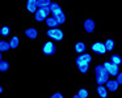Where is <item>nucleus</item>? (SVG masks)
<instances>
[{"mask_svg":"<svg viewBox=\"0 0 122 98\" xmlns=\"http://www.w3.org/2000/svg\"><path fill=\"white\" fill-rule=\"evenodd\" d=\"M91 61H92L91 55H88V54H80L76 58V65H77V68L79 67H85V65L88 67L91 64Z\"/></svg>","mask_w":122,"mask_h":98,"instance_id":"obj_2","label":"nucleus"},{"mask_svg":"<svg viewBox=\"0 0 122 98\" xmlns=\"http://www.w3.org/2000/svg\"><path fill=\"white\" fill-rule=\"evenodd\" d=\"M38 5H37V0H28L26 1V9L28 12H30V13H34L38 11Z\"/></svg>","mask_w":122,"mask_h":98,"instance_id":"obj_6","label":"nucleus"},{"mask_svg":"<svg viewBox=\"0 0 122 98\" xmlns=\"http://www.w3.org/2000/svg\"><path fill=\"white\" fill-rule=\"evenodd\" d=\"M74 98H81V97H80L79 94H75V95H74Z\"/></svg>","mask_w":122,"mask_h":98,"instance_id":"obj_28","label":"nucleus"},{"mask_svg":"<svg viewBox=\"0 0 122 98\" xmlns=\"http://www.w3.org/2000/svg\"><path fill=\"white\" fill-rule=\"evenodd\" d=\"M110 61H112V63H114V64H117V65H119V64L122 63V59H121V56H119V55H113L110 58Z\"/></svg>","mask_w":122,"mask_h":98,"instance_id":"obj_21","label":"nucleus"},{"mask_svg":"<svg viewBox=\"0 0 122 98\" xmlns=\"http://www.w3.org/2000/svg\"><path fill=\"white\" fill-rule=\"evenodd\" d=\"M97 93L101 98H106L108 97V92H106V88L104 85H98L97 86Z\"/></svg>","mask_w":122,"mask_h":98,"instance_id":"obj_15","label":"nucleus"},{"mask_svg":"<svg viewBox=\"0 0 122 98\" xmlns=\"http://www.w3.org/2000/svg\"><path fill=\"white\" fill-rule=\"evenodd\" d=\"M34 19H36V21L41 22V21H46L49 17H47V14L45 13L43 9H38V11L36 12V14H34Z\"/></svg>","mask_w":122,"mask_h":98,"instance_id":"obj_9","label":"nucleus"},{"mask_svg":"<svg viewBox=\"0 0 122 98\" xmlns=\"http://www.w3.org/2000/svg\"><path fill=\"white\" fill-rule=\"evenodd\" d=\"M92 50L97 54H104L106 51V47H105V43H101V42H96L92 45Z\"/></svg>","mask_w":122,"mask_h":98,"instance_id":"obj_7","label":"nucleus"},{"mask_svg":"<svg viewBox=\"0 0 122 98\" xmlns=\"http://www.w3.org/2000/svg\"><path fill=\"white\" fill-rule=\"evenodd\" d=\"M117 81H118V84H121V85H122V72L117 75Z\"/></svg>","mask_w":122,"mask_h":98,"instance_id":"obj_26","label":"nucleus"},{"mask_svg":"<svg viewBox=\"0 0 122 98\" xmlns=\"http://www.w3.org/2000/svg\"><path fill=\"white\" fill-rule=\"evenodd\" d=\"M104 67H105V69L108 71V73L110 75V76H117V75L119 73L118 72V65L114 63H112V61H105L104 63Z\"/></svg>","mask_w":122,"mask_h":98,"instance_id":"obj_3","label":"nucleus"},{"mask_svg":"<svg viewBox=\"0 0 122 98\" xmlns=\"http://www.w3.org/2000/svg\"><path fill=\"white\" fill-rule=\"evenodd\" d=\"M47 37L53 38V39L55 41H62L63 39V32H62L61 29H49L47 30Z\"/></svg>","mask_w":122,"mask_h":98,"instance_id":"obj_4","label":"nucleus"},{"mask_svg":"<svg viewBox=\"0 0 122 98\" xmlns=\"http://www.w3.org/2000/svg\"><path fill=\"white\" fill-rule=\"evenodd\" d=\"M85 48H87V47H85V45L83 42H77L76 45H75V51H76L79 55H80V54H84Z\"/></svg>","mask_w":122,"mask_h":98,"instance_id":"obj_16","label":"nucleus"},{"mask_svg":"<svg viewBox=\"0 0 122 98\" xmlns=\"http://www.w3.org/2000/svg\"><path fill=\"white\" fill-rule=\"evenodd\" d=\"M50 9H51V13H53V16H58V14L63 13V11H62V7L59 5L58 3H51V4H50Z\"/></svg>","mask_w":122,"mask_h":98,"instance_id":"obj_10","label":"nucleus"},{"mask_svg":"<svg viewBox=\"0 0 122 98\" xmlns=\"http://www.w3.org/2000/svg\"><path fill=\"white\" fill-rule=\"evenodd\" d=\"M25 35H26L29 39H36V38L38 37V32L36 29H33V28H29V29L25 30Z\"/></svg>","mask_w":122,"mask_h":98,"instance_id":"obj_12","label":"nucleus"},{"mask_svg":"<svg viewBox=\"0 0 122 98\" xmlns=\"http://www.w3.org/2000/svg\"><path fill=\"white\" fill-rule=\"evenodd\" d=\"M9 45H11V48H17L20 45V39L19 37H12V39L9 41Z\"/></svg>","mask_w":122,"mask_h":98,"instance_id":"obj_17","label":"nucleus"},{"mask_svg":"<svg viewBox=\"0 0 122 98\" xmlns=\"http://www.w3.org/2000/svg\"><path fill=\"white\" fill-rule=\"evenodd\" d=\"M79 71L81 72V73H85V72L88 71V67L85 65V67H79Z\"/></svg>","mask_w":122,"mask_h":98,"instance_id":"obj_27","label":"nucleus"},{"mask_svg":"<svg viewBox=\"0 0 122 98\" xmlns=\"http://www.w3.org/2000/svg\"><path fill=\"white\" fill-rule=\"evenodd\" d=\"M95 73H96V81H97L98 85H104V84H106V82L109 81L108 77L110 76V75L108 73V71L105 69L104 65H97L96 67Z\"/></svg>","mask_w":122,"mask_h":98,"instance_id":"obj_1","label":"nucleus"},{"mask_svg":"<svg viewBox=\"0 0 122 98\" xmlns=\"http://www.w3.org/2000/svg\"><path fill=\"white\" fill-rule=\"evenodd\" d=\"M51 4V1H49V0H37V5L40 9H45V8H49Z\"/></svg>","mask_w":122,"mask_h":98,"instance_id":"obj_14","label":"nucleus"},{"mask_svg":"<svg viewBox=\"0 0 122 98\" xmlns=\"http://www.w3.org/2000/svg\"><path fill=\"white\" fill-rule=\"evenodd\" d=\"M118 81H114V80H109L108 82H106V89L110 90V92H116L117 89H118Z\"/></svg>","mask_w":122,"mask_h":98,"instance_id":"obj_11","label":"nucleus"},{"mask_svg":"<svg viewBox=\"0 0 122 98\" xmlns=\"http://www.w3.org/2000/svg\"><path fill=\"white\" fill-rule=\"evenodd\" d=\"M8 68H9V63L8 61H4L3 59H1V60H0V72L8 71Z\"/></svg>","mask_w":122,"mask_h":98,"instance_id":"obj_20","label":"nucleus"},{"mask_svg":"<svg viewBox=\"0 0 122 98\" xmlns=\"http://www.w3.org/2000/svg\"><path fill=\"white\" fill-rule=\"evenodd\" d=\"M77 94H79V95H80V97H81V98H87V97H88V92H87V90H85V89H80Z\"/></svg>","mask_w":122,"mask_h":98,"instance_id":"obj_24","label":"nucleus"},{"mask_svg":"<svg viewBox=\"0 0 122 98\" xmlns=\"http://www.w3.org/2000/svg\"><path fill=\"white\" fill-rule=\"evenodd\" d=\"M95 28H96V25H95V21L92 19H87L84 21V30L87 33H92L95 30Z\"/></svg>","mask_w":122,"mask_h":98,"instance_id":"obj_8","label":"nucleus"},{"mask_svg":"<svg viewBox=\"0 0 122 98\" xmlns=\"http://www.w3.org/2000/svg\"><path fill=\"white\" fill-rule=\"evenodd\" d=\"M9 48H11L9 42H5V41H1V42H0V51H1V52H4V51H8Z\"/></svg>","mask_w":122,"mask_h":98,"instance_id":"obj_18","label":"nucleus"},{"mask_svg":"<svg viewBox=\"0 0 122 98\" xmlns=\"http://www.w3.org/2000/svg\"><path fill=\"white\" fill-rule=\"evenodd\" d=\"M46 25H47L49 29H56V26H58V22H56V20L54 19V17H49L47 20H46Z\"/></svg>","mask_w":122,"mask_h":98,"instance_id":"obj_13","label":"nucleus"},{"mask_svg":"<svg viewBox=\"0 0 122 98\" xmlns=\"http://www.w3.org/2000/svg\"><path fill=\"white\" fill-rule=\"evenodd\" d=\"M105 47H106V51H112L114 48V41L113 39H108L105 42Z\"/></svg>","mask_w":122,"mask_h":98,"instance_id":"obj_22","label":"nucleus"},{"mask_svg":"<svg viewBox=\"0 0 122 98\" xmlns=\"http://www.w3.org/2000/svg\"><path fill=\"white\" fill-rule=\"evenodd\" d=\"M53 17L56 20V22H58L59 25L66 22V14H64V13H61V14H58V16H53Z\"/></svg>","mask_w":122,"mask_h":98,"instance_id":"obj_19","label":"nucleus"},{"mask_svg":"<svg viewBox=\"0 0 122 98\" xmlns=\"http://www.w3.org/2000/svg\"><path fill=\"white\" fill-rule=\"evenodd\" d=\"M50 98H63V95H62L61 93H54V94L51 95Z\"/></svg>","mask_w":122,"mask_h":98,"instance_id":"obj_25","label":"nucleus"},{"mask_svg":"<svg viewBox=\"0 0 122 98\" xmlns=\"http://www.w3.org/2000/svg\"><path fill=\"white\" fill-rule=\"evenodd\" d=\"M55 46H54V43L53 42H47V43H45L43 45V47H42V52L45 54V55H54L55 54Z\"/></svg>","mask_w":122,"mask_h":98,"instance_id":"obj_5","label":"nucleus"},{"mask_svg":"<svg viewBox=\"0 0 122 98\" xmlns=\"http://www.w3.org/2000/svg\"><path fill=\"white\" fill-rule=\"evenodd\" d=\"M9 34V28L8 26H3L0 29V35H8Z\"/></svg>","mask_w":122,"mask_h":98,"instance_id":"obj_23","label":"nucleus"}]
</instances>
